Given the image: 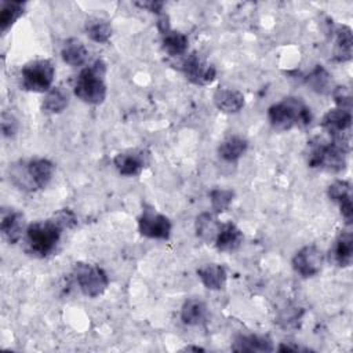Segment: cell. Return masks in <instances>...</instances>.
<instances>
[{
    "label": "cell",
    "instance_id": "1",
    "mask_svg": "<svg viewBox=\"0 0 353 353\" xmlns=\"http://www.w3.org/2000/svg\"><path fill=\"white\" fill-rule=\"evenodd\" d=\"M307 165L330 172H339L346 167V154L350 150V137H338L331 141L316 138L309 142Z\"/></svg>",
    "mask_w": 353,
    "mask_h": 353
},
{
    "label": "cell",
    "instance_id": "2",
    "mask_svg": "<svg viewBox=\"0 0 353 353\" xmlns=\"http://www.w3.org/2000/svg\"><path fill=\"white\" fill-rule=\"evenodd\" d=\"M55 165L48 159L19 160L10 164L8 175L11 182L22 190H37L48 185L54 175Z\"/></svg>",
    "mask_w": 353,
    "mask_h": 353
},
{
    "label": "cell",
    "instance_id": "3",
    "mask_svg": "<svg viewBox=\"0 0 353 353\" xmlns=\"http://www.w3.org/2000/svg\"><path fill=\"white\" fill-rule=\"evenodd\" d=\"M62 230L65 229L54 216L28 225L25 232V251L36 258L50 255L55 250Z\"/></svg>",
    "mask_w": 353,
    "mask_h": 353
},
{
    "label": "cell",
    "instance_id": "4",
    "mask_svg": "<svg viewBox=\"0 0 353 353\" xmlns=\"http://www.w3.org/2000/svg\"><path fill=\"white\" fill-rule=\"evenodd\" d=\"M268 120L277 131H287L292 127H306L312 121L309 106L295 97H288L268 109Z\"/></svg>",
    "mask_w": 353,
    "mask_h": 353
},
{
    "label": "cell",
    "instance_id": "5",
    "mask_svg": "<svg viewBox=\"0 0 353 353\" xmlns=\"http://www.w3.org/2000/svg\"><path fill=\"white\" fill-rule=\"evenodd\" d=\"M106 65L102 59H97L90 66L80 70L74 80V95L85 103L99 105L106 98Z\"/></svg>",
    "mask_w": 353,
    "mask_h": 353
},
{
    "label": "cell",
    "instance_id": "6",
    "mask_svg": "<svg viewBox=\"0 0 353 353\" xmlns=\"http://www.w3.org/2000/svg\"><path fill=\"white\" fill-rule=\"evenodd\" d=\"M55 68L50 59H36L25 63L21 69L22 87L33 92H46L51 90Z\"/></svg>",
    "mask_w": 353,
    "mask_h": 353
},
{
    "label": "cell",
    "instance_id": "7",
    "mask_svg": "<svg viewBox=\"0 0 353 353\" xmlns=\"http://www.w3.org/2000/svg\"><path fill=\"white\" fill-rule=\"evenodd\" d=\"M73 274L81 292L90 298H97L102 295L109 285V277L106 272L101 266L92 263H74Z\"/></svg>",
    "mask_w": 353,
    "mask_h": 353
},
{
    "label": "cell",
    "instance_id": "8",
    "mask_svg": "<svg viewBox=\"0 0 353 353\" xmlns=\"http://www.w3.org/2000/svg\"><path fill=\"white\" fill-rule=\"evenodd\" d=\"M138 228L142 236L149 239L167 240L171 234V221L157 212L153 207L145 205L141 216L138 218Z\"/></svg>",
    "mask_w": 353,
    "mask_h": 353
},
{
    "label": "cell",
    "instance_id": "9",
    "mask_svg": "<svg viewBox=\"0 0 353 353\" xmlns=\"http://www.w3.org/2000/svg\"><path fill=\"white\" fill-rule=\"evenodd\" d=\"M181 69L186 79L197 85L211 84L216 77V69L214 65L208 63L200 54L192 52L183 58Z\"/></svg>",
    "mask_w": 353,
    "mask_h": 353
},
{
    "label": "cell",
    "instance_id": "10",
    "mask_svg": "<svg viewBox=\"0 0 353 353\" xmlns=\"http://www.w3.org/2000/svg\"><path fill=\"white\" fill-rule=\"evenodd\" d=\"M324 263V254L316 245H305L292 258V268L302 277L316 276Z\"/></svg>",
    "mask_w": 353,
    "mask_h": 353
},
{
    "label": "cell",
    "instance_id": "11",
    "mask_svg": "<svg viewBox=\"0 0 353 353\" xmlns=\"http://www.w3.org/2000/svg\"><path fill=\"white\" fill-rule=\"evenodd\" d=\"M149 152L146 150H128L114 156L113 164L119 174L124 176H134L141 174V171L149 164Z\"/></svg>",
    "mask_w": 353,
    "mask_h": 353
},
{
    "label": "cell",
    "instance_id": "12",
    "mask_svg": "<svg viewBox=\"0 0 353 353\" xmlns=\"http://www.w3.org/2000/svg\"><path fill=\"white\" fill-rule=\"evenodd\" d=\"M350 125H352V110L342 109V108L330 109L323 116V120H321V127L332 138L350 137L349 135Z\"/></svg>",
    "mask_w": 353,
    "mask_h": 353
},
{
    "label": "cell",
    "instance_id": "13",
    "mask_svg": "<svg viewBox=\"0 0 353 353\" xmlns=\"http://www.w3.org/2000/svg\"><path fill=\"white\" fill-rule=\"evenodd\" d=\"M353 259V234L350 229L339 233L330 250V261L339 268H349Z\"/></svg>",
    "mask_w": 353,
    "mask_h": 353
},
{
    "label": "cell",
    "instance_id": "14",
    "mask_svg": "<svg viewBox=\"0 0 353 353\" xmlns=\"http://www.w3.org/2000/svg\"><path fill=\"white\" fill-rule=\"evenodd\" d=\"M26 223H25V216L22 212L19 211H3L1 215V223H0V229L1 233L4 236V239L10 243V244H15L18 243L23 233L26 232Z\"/></svg>",
    "mask_w": 353,
    "mask_h": 353
},
{
    "label": "cell",
    "instance_id": "15",
    "mask_svg": "<svg viewBox=\"0 0 353 353\" xmlns=\"http://www.w3.org/2000/svg\"><path fill=\"white\" fill-rule=\"evenodd\" d=\"M214 103L223 113H237L244 106V95L233 88L219 87L214 92Z\"/></svg>",
    "mask_w": 353,
    "mask_h": 353
},
{
    "label": "cell",
    "instance_id": "16",
    "mask_svg": "<svg viewBox=\"0 0 353 353\" xmlns=\"http://www.w3.org/2000/svg\"><path fill=\"white\" fill-rule=\"evenodd\" d=\"M197 276L201 280L203 285L212 291L223 290L228 280L225 268L218 263H205L200 266L197 269Z\"/></svg>",
    "mask_w": 353,
    "mask_h": 353
},
{
    "label": "cell",
    "instance_id": "17",
    "mask_svg": "<svg viewBox=\"0 0 353 353\" xmlns=\"http://www.w3.org/2000/svg\"><path fill=\"white\" fill-rule=\"evenodd\" d=\"M273 342L268 335H239L236 336L232 350L234 352H273Z\"/></svg>",
    "mask_w": 353,
    "mask_h": 353
},
{
    "label": "cell",
    "instance_id": "18",
    "mask_svg": "<svg viewBox=\"0 0 353 353\" xmlns=\"http://www.w3.org/2000/svg\"><path fill=\"white\" fill-rule=\"evenodd\" d=\"M243 239V232L234 223L226 222L221 226V230L215 240V245L222 252H232L241 245Z\"/></svg>",
    "mask_w": 353,
    "mask_h": 353
},
{
    "label": "cell",
    "instance_id": "19",
    "mask_svg": "<svg viewBox=\"0 0 353 353\" xmlns=\"http://www.w3.org/2000/svg\"><path fill=\"white\" fill-rule=\"evenodd\" d=\"M222 223L216 219V216L211 212H201L196 216L194 230L196 236L204 243H215L216 236L221 230Z\"/></svg>",
    "mask_w": 353,
    "mask_h": 353
},
{
    "label": "cell",
    "instance_id": "20",
    "mask_svg": "<svg viewBox=\"0 0 353 353\" xmlns=\"http://www.w3.org/2000/svg\"><path fill=\"white\" fill-rule=\"evenodd\" d=\"M353 52V36L352 29L347 25H339L335 29L334 58L338 62H346L352 59Z\"/></svg>",
    "mask_w": 353,
    "mask_h": 353
},
{
    "label": "cell",
    "instance_id": "21",
    "mask_svg": "<svg viewBox=\"0 0 353 353\" xmlns=\"http://www.w3.org/2000/svg\"><path fill=\"white\" fill-rule=\"evenodd\" d=\"M61 57L63 62H66L70 66H83L88 59V50L85 48L81 40L70 37L63 43L61 48Z\"/></svg>",
    "mask_w": 353,
    "mask_h": 353
},
{
    "label": "cell",
    "instance_id": "22",
    "mask_svg": "<svg viewBox=\"0 0 353 353\" xmlns=\"http://www.w3.org/2000/svg\"><path fill=\"white\" fill-rule=\"evenodd\" d=\"M208 309L205 302L197 298L188 299L181 309V320L186 325H200L205 321Z\"/></svg>",
    "mask_w": 353,
    "mask_h": 353
},
{
    "label": "cell",
    "instance_id": "23",
    "mask_svg": "<svg viewBox=\"0 0 353 353\" xmlns=\"http://www.w3.org/2000/svg\"><path fill=\"white\" fill-rule=\"evenodd\" d=\"M306 84L317 94L325 95V94H332L334 91V80L332 76L330 74V72L321 66V65H316L312 72L305 77Z\"/></svg>",
    "mask_w": 353,
    "mask_h": 353
},
{
    "label": "cell",
    "instance_id": "24",
    "mask_svg": "<svg viewBox=\"0 0 353 353\" xmlns=\"http://www.w3.org/2000/svg\"><path fill=\"white\" fill-rule=\"evenodd\" d=\"M248 142L237 135H232L229 138H226L225 141H222V143L218 148V154L221 159H223L225 161H236L239 160L247 150Z\"/></svg>",
    "mask_w": 353,
    "mask_h": 353
},
{
    "label": "cell",
    "instance_id": "25",
    "mask_svg": "<svg viewBox=\"0 0 353 353\" xmlns=\"http://www.w3.org/2000/svg\"><path fill=\"white\" fill-rule=\"evenodd\" d=\"M68 105H69L68 91L62 87H52L50 91H47L41 103V109L46 113L55 114V113L63 112Z\"/></svg>",
    "mask_w": 353,
    "mask_h": 353
},
{
    "label": "cell",
    "instance_id": "26",
    "mask_svg": "<svg viewBox=\"0 0 353 353\" xmlns=\"http://www.w3.org/2000/svg\"><path fill=\"white\" fill-rule=\"evenodd\" d=\"M188 36L178 30H168L161 34V44L164 51L171 57H181L188 50Z\"/></svg>",
    "mask_w": 353,
    "mask_h": 353
},
{
    "label": "cell",
    "instance_id": "27",
    "mask_svg": "<svg viewBox=\"0 0 353 353\" xmlns=\"http://www.w3.org/2000/svg\"><path fill=\"white\" fill-rule=\"evenodd\" d=\"M85 32L95 43H106L112 37V25L103 18H90L85 22Z\"/></svg>",
    "mask_w": 353,
    "mask_h": 353
},
{
    "label": "cell",
    "instance_id": "28",
    "mask_svg": "<svg viewBox=\"0 0 353 353\" xmlns=\"http://www.w3.org/2000/svg\"><path fill=\"white\" fill-rule=\"evenodd\" d=\"M23 12H25V3L3 1L0 7V30L6 33Z\"/></svg>",
    "mask_w": 353,
    "mask_h": 353
},
{
    "label": "cell",
    "instance_id": "29",
    "mask_svg": "<svg viewBox=\"0 0 353 353\" xmlns=\"http://www.w3.org/2000/svg\"><path fill=\"white\" fill-rule=\"evenodd\" d=\"M234 192L230 189H221L215 188L210 192V200H211V208L215 214H221L226 211L233 201Z\"/></svg>",
    "mask_w": 353,
    "mask_h": 353
},
{
    "label": "cell",
    "instance_id": "30",
    "mask_svg": "<svg viewBox=\"0 0 353 353\" xmlns=\"http://www.w3.org/2000/svg\"><path fill=\"white\" fill-rule=\"evenodd\" d=\"M302 316H303V309L302 307L287 306L279 313L276 321L281 328L291 330V328H296L299 325V321H301Z\"/></svg>",
    "mask_w": 353,
    "mask_h": 353
},
{
    "label": "cell",
    "instance_id": "31",
    "mask_svg": "<svg viewBox=\"0 0 353 353\" xmlns=\"http://www.w3.org/2000/svg\"><path fill=\"white\" fill-rule=\"evenodd\" d=\"M328 197L335 203H342L352 199V186L347 181L338 179L328 186Z\"/></svg>",
    "mask_w": 353,
    "mask_h": 353
},
{
    "label": "cell",
    "instance_id": "32",
    "mask_svg": "<svg viewBox=\"0 0 353 353\" xmlns=\"http://www.w3.org/2000/svg\"><path fill=\"white\" fill-rule=\"evenodd\" d=\"M332 97L336 103V108L352 110V92L349 87H335L332 91Z\"/></svg>",
    "mask_w": 353,
    "mask_h": 353
},
{
    "label": "cell",
    "instance_id": "33",
    "mask_svg": "<svg viewBox=\"0 0 353 353\" xmlns=\"http://www.w3.org/2000/svg\"><path fill=\"white\" fill-rule=\"evenodd\" d=\"M1 131L7 138H12L18 131V120L8 112L1 113Z\"/></svg>",
    "mask_w": 353,
    "mask_h": 353
},
{
    "label": "cell",
    "instance_id": "34",
    "mask_svg": "<svg viewBox=\"0 0 353 353\" xmlns=\"http://www.w3.org/2000/svg\"><path fill=\"white\" fill-rule=\"evenodd\" d=\"M138 7L141 8H145L150 12H154V14H161L163 8H164V1H156V0H150V1H138L135 3Z\"/></svg>",
    "mask_w": 353,
    "mask_h": 353
},
{
    "label": "cell",
    "instance_id": "35",
    "mask_svg": "<svg viewBox=\"0 0 353 353\" xmlns=\"http://www.w3.org/2000/svg\"><path fill=\"white\" fill-rule=\"evenodd\" d=\"M157 29L161 34H164L165 32H168L171 28H170V18L165 12H161L159 15V19H157Z\"/></svg>",
    "mask_w": 353,
    "mask_h": 353
},
{
    "label": "cell",
    "instance_id": "36",
    "mask_svg": "<svg viewBox=\"0 0 353 353\" xmlns=\"http://www.w3.org/2000/svg\"><path fill=\"white\" fill-rule=\"evenodd\" d=\"M279 352H296L299 350V347L296 345H288V343H281L279 347H277Z\"/></svg>",
    "mask_w": 353,
    "mask_h": 353
},
{
    "label": "cell",
    "instance_id": "37",
    "mask_svg": "<svg viewBox=\"0 0 353 353\" xmlns=\"http://www.w3.org/2000/svg\"><path fill=\"white\" fill-rule=\"evenodd\" d=\"M183 350H186V352H190V350H194V352H203L204 349H203V347H199V346H186Z\"/></svg>",
    "mask_w": 353,
    "mask_h": 353
}]
</instances>
